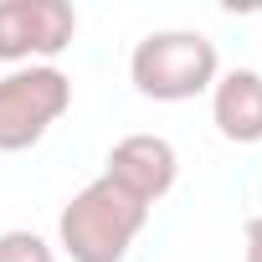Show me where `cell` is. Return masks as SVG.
<instances>
[{"mask_svg": "<svg viewBox=\"0 0 262 262\" xmlns=\"http://www.w3.org/2000/svg\"><path fill=\"white\" fill-rule=\"evenodd\" d=\"M149 206L134 201L128 190H118L108 175H98L93 185H82L62 216H57V242L72 262H123L134 236L144 231Z\"/></svg>", "mask_w": 262, "mask_h": 262, "instance_id": "1", "label": "cell"}, {"mask_svg": "<svg viewBox=\"0 0 262 262\" xmlns=\"http://www.w3.org/2000/svg\"><path fill=\"white\" fill-rule=\"evenodd\" d=\"M128 77L155 103H185L216 88L221 57H216V41L201 31H149L128 57Z\"/></svg>", "mask_w": 262, "mask_h": 262, "instance_id": "2", "label": "cell"}, {"mask_svg": "<svg viewBox=\"0 0 262 262\" xmlns=\"http://www.w3.org/2000/svg\"><path fill=\"white\" fill-rule=\"evenodd\" d=\"M72 108V77L52 62H31L0 77V155H21Z\"/></svg>", "mask_w": 262, "mask_h": 262, "instance_id": "3", "label": "cell"}, {"mask_svg": "<svg viewBox=\"0 0 262 262\" xmlns=\"http://www.w3.org/2000/svg\"><path fill=\"white\" fill-rule=\"evenodd\" d=\"M77 36V11L67 0H0V62L57 57Z\"/></svg>", "mask_w": 262, "mask_h": 262, "instance_id": "4", "label": "cell"}, {"mask_svg": "<svg viewBox=\"0 0 262 262\" xmlns=\"http://www.w3.org/2000/svg\"><path fill=\"white\" fill-rule=\"evenodd\" d=\"M103 175H108L118 190H128L134 201L155 206L160 195H170V185H175V175H180V155H175V144L160 139V134H128V139L113 144Z\"/></svg>", "mask_w": 262, "mask_h": 262, "instance_id": "5", "label": "cell"}, {"mask_svg": "<svg viewBox=\"0 0 262 262\" xmlns=\"http://www.w3.org/2000/svg\"><path fill=\"white\" fill-rule=\"evenodd\" d=\"M211 123L231 144H262V77L252 67H231L211 88Z\"/></svg>", "mask_w": 262, "mask_h": 262, "instance_id": "6", "label": "cell"}, {"mask_svg": "<svg viewBox=\"0 0 262 262\" xmlns=\"http://www.w3.org/2000/svg\"><path fill=\"white\" fill-rule=\"evenodd\" d=\"M0 262H57L52 247L36 236V231H0Z\"/></svg>", "mask_w": 262, "mask_h": 262, "instance_id": "7", "label": "cell"}, {"mask_svg": "<svg viewBox=\"0 0 262 262\" xmlns=\"http://www.w3.org/2000/svg\"><path fill=\"white\" fill-rule=\"evenodd\" d=\"M242 262H262V216L247 221V247H242Z\"/></svg>", "mask_w": 262, "mask_h": 262, "instance_id": "8", "label": "cell"}]
</instances>
